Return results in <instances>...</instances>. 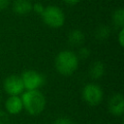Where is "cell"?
Wrapping results in <instances>:
<instances>
[{
    "instance_id": "obj_3",
    "label": "cell",
    "mask_w": 124,
    "mask_h": 124,
    "mask_svg": "<svg viewBox=\"0 0 124 124\" xmlns=\"http://www.w3.org/2000/svg\"><path fill=\"white\" fill-rule=\"evenodd\" d=\"M44 22L51 28H59L65 22V15L63 11L56 6H47L42 13Z\"/></svg>"
},
{
    "instance_id": "obj_12",
    "label": "cell",
    "mask_w": 124,
    "mask_h": 124,
    "mask_svg": "<svg viewBox=\"0 0 124 124\" xmlns=\"http://www.w3.org/2000/svg\"><path fill=\"white\" fill-rule=\"evenodd\" d=\"M112 23L117 28H123L124 26V10L122 8L117 9L112 14Z\"/></svg>"
},
{
    "instance_id": "obj_2",
    "label": "cell",
    "mask_w": 124,
    "mask_h": 124,
    "mask_svg": "<svg viewBox=\"0 0 124 124\" xmlns=\"http://www.w3.org/2000/svg\"><path fill=\"white\" fill-rule=\"evenodd\" d=\"M78 58L77 54L70 50L59 52L55 58V68L63 76H71L78 69Z\"/></svg>"
},
{
    "instance_id": "obj_17",
    "label": "cell",
    "mask_w": 124,
    "mask_h": 124,
    "mask_svg": "<svg viewBox=\"0 0 124 124\" xmlns=\"http://www.w3.org/2000/svg\"><path fill=\"white\" fill-rule=\"evenodd\" d=\"M0 124H9L8 114L2 110H0Z\"/></svg>"
},
{
    "instance_id": "obj_20",
    "label": "cell",
    "mask_w": 124,
    "mask_h": 124,
    "mask_svg": "<svg viewBox=\"0 0 124 124\" xmlns=\"http://www.w3.org/2000/svg\"><path fill=\"white\" fill-rule=\"evenodd\" d=\"M67 4H69V5H75V4H77L79 0H64Z\"/></svg>"
},
{
    "instance_id": "obj_14",
    "label": "cell",
    "mask_w": 124,
    "mask_h": 124,
    "mask_svg": "<svg viewBox=\"0 0 124 124\" xmlns=\"http://www.w3.org/2000/svg\"><path fill=\"white\" fill-rule=\"evenodd\" d=\"M90 55V50L88 47H81L79 50H78V58H81V59H86L88 56Z\"/></svg>"
},
{
    "instance_id": "obj_21",
    "label": "cell",
    "mask_w": 124,
    "mask_h": 124,
    "mask_svg": "<svg viewBox=\"0 0 124 124\" xmlns=\"http://www.w3.org/2000/svg\"><path fill=\"white\" fill-rule=\"evenodd\" d=\"M0 100H1V99H0Z\"/></svg>"
},
{
    "instance_id": "obj_11",
    "label": "cell",
    "mask_w": 124,
    "mask_h": 124,
    "mask_svg": "<svg viewBox=\"0 0 124 124\" xmlns=\"http://www.w3.org/2000/svg\"><path fill=\"white\" fill-rule=\"evenodd\" d=\"M105 73V66L101 61L94 62L89 69V76L93 79H98L103 77Z\"/></svg>"
},
{
    "instance_id": "obj_13",
    "label": "cell",
    "mask_w": 124,
    "mask_h": 124,
    "mask_svg": "<svg viewBox=\"0 0 124 124\" xmlns=\"http://www.w3.org/2000/svg\"><path fill=\"white\" fill-rule=\"evenodd\" d=\"M109 33H110V29L108 26L100 25L97 27V29L95 31V37L98 40H105L109 36Z\"/></svg>"
},
{
    "instance_id": "obj_18",
    "label": "cell",
    "mask_w": 124,
    "mask_h": 124,
    "mask_svg": "<svg viewBox=\"0 0 124 124\" xmlns=\"http://www.w3.org/2000/svg\"><path fill=\"white\" fill-rule=\"evenodd\" d=\"M123 37H124V29L121 28L120 31H119V34H118V42L120 44L121 46H124V40H123Z\"/></svg>"
},
{
    "instance_id": "obj_16",
    "label": "cell",
    "mask_w": 124,
    "mask_h": 124,
    "mask_svg": "<svg viewBox=\"0 0 124 124\" xmlns=\"http://www.w3.org/2000/svg\"><path fill=\"white\" fill-rule=\"evenodd\" d=\"M44 9H45V7H44L41 3H35V4L32 6V10H33L36 14L42 15V13L44 12Z\"/></svg>"
},
{
    "instance_id": "obj_19",
    "label": "cell",
    "mask_w": 124,
    "mask_h": 124,
    "mask_svg": "<svg viewBox=\"0 0 124 124\" xmlns=\"http://www.w3.org/2000/svg\"><path fill=\"white\" fill-rule=\"evenodd\" d=\"M10 4V0H0V11L5 10Z\"/></svg>"
},
{
    "instance_id": "obj_5",
    "label": "cell",
    "mask_w": 124,
    "mask_h": 124,
    "mask_svg": "<svg viewBox=\"0 0 124 124\" xmlns=\"http://www.w3.org/2000/svg\"><path fill=\"white\" fill-rule=\"evenodd\" d=\"M82 98L90 106H97L103 100V90L95 83H88L82 89Z\"/></svg>"
},
{
    "instance_id": "obj_7",
    "label": "cell",
    "mask_w": 124,
    "mask_h": 124,
    "mask_svg": "<svg viewBox=\"0 0 124 124\" xmlns=\"http://www.w3.org/2000/svg\"><path fill=\"white\" fill-rule=\"evenodd\" d=\"M108 109L113 115H122L124 111V99L121 94H113L108 101Z\"/></svg>"
},
{
    "instance_id": "obj_4",
    "label": "cell",
    "mask_w": 124,
    "mask_h": 124,
    "mask_svg": "<svg viewBox=\"0 0 124 124\" xmlns=\"http://www.w3.org/2000/svg\"><path fill=\"white\" fill-rule=\"evenodd\" d=\"M20 78L22 79L24 89L26 90H38L45 83L44 76L34 70H27L23 72Z\"/></svg>"
},
{
    "instance_id": "obj_10",
    "label": "cell",
    "mask_w": 124,
    "mask_h": 124,
    "mask_svg": "<svg viewBox=\"0 0 124 124\" xmlns=\"http://www.w3.org/2000/svg\"><path fill=\"white\" fill-rule=\"evenodd\" d=\"M84 41V35L80 30L75 29L71 31L68 35V42L73 46H78L81 45Z\"/></svg>"
},
{
    "instance_id": "obj_15",
    "label": "cell",
    "mask_w": 124,
    "mask_h": 124,
    "mask_svg": "<svg viewBox=\"0 0 124 124\" xmlns=\"http://www.w3.org/2000/svg\"><path fill=\"white\" fill-rule=\"evenodd\" d=\"M52 124H74L72 119H70L69 117H58L57 119L54 120V122Z\"/></svg>"
},
{
    "instance_id": "obj_1",
    "label": "cell",
    "mask_w": 124,
    "mask_h": 124,
    "mask_svg": "<svg viewBox=\"0 0 124 124\" xmlns=\"http://www.w3.org/2000/svg\"><path fill=\"white\" fill-rule=\"evenodd\" d=\"M20 98L23 108L31 115H38L45 109L46 98L39 90H26Z\"/></svg>"
},
{
    "instance_id": "obj_8",
    "label": "cell",
    "mask_w": 124,
    "mask_h": 124,
    "mask_svg": "<svg viewBox=\"0 0 124 124\" xmlns=\"http://www.w3.org/2000/svg\"><path fill=\"white\" fill-rule=\"evenodd\" d=\"M5 107L10 114H18L23 109L21 98L18 96H10L5 103Z\"/></svg>"
},
{
    "instance_id": "obj_6",
    "label": "cell",
    "mask_w": 124,
    "mask_h": 124,
    "mask_svg": "<svg viewBox=\"0 0 124 124\" xmlns=\"http://www.w3.org/2000/svg\"><path fill=\"white\" fill-rule=\"evenodd\" d=\"M4 89L11 96H17L24 90L23 82L20 77L12 75L4 80Z\"/></svg>"
},
{
    "instance_id": "obj_9",
    "label": "cell",
    "mask_w": 124,
    "mask_h": 124,
    "mask_svg": "<svg viewBox=\"0 0 124 124\" xmlns=\"http://www.w3.org/2000/svg\"><path fill=\"white\" fill-rule=\"evenodd\" d=\"M33 4L30 0H15L13 3V10L17 15H26L32 11Z\"/></svg>"
}]
</instances>
